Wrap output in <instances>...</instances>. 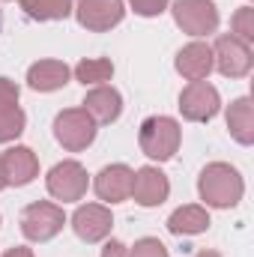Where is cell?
<instances>
[{
  "label": "cell",
  "instance_id": "1",
  "mask_svg": "<svg viewBox=\"0 0 254 257\" xmlns=\"http://www.w3.org/2000/svg\"><path fill=\"white\" fill-rule=\"evenodd\" d=\"M197 192L200 200H206V206H215V209H230L242 200L245 192V183L239 177V171L227 162H212L200 171L197 177Z\"/></svg>",
  "mask_w": 254,
  "mask_h": 257
},
{
  "label": "cell",
  "instance_id": "2",
  "mask_svg": "<svg viewBox=\"0 0 254 257\" xmlns=\"http://www.w3.org/2000/svg\"><path fill=\"white\" fill-rule=\"evenodd\" d=\"M180 141H183V128L174 117H147L141 123V135H138L141 153L156 162L174 159L180 150Z\"/></svg>",
  "mask_w": 254,
  "mask_h": 257
},
{
  "label": "cell",
  "instance_id": "3",
  "mask_svg": "<svg viewBox=\"0 0 254 257\" xmlns=\"http://www.w3.org/2000/svg\"><path fill=\"white\" fill-rule=\"evenodd\" d=\"M63 224H66L63 206L48 203V200L27 203L24 212H21V233L30 242H48V239H54L63 230Z\"/></svg>",
  "mask_w": 254,
  "mask_h": 257
},
{
  "label": "cell",
  "instance_id": "4",
  "mask_svg": "<svg viewBox=\"0 0 254 257\" xmlns=\"http://www.w3.org/2000/svg\"><path fill=\"white\" fill-rule=\"evenodd\" d=\"M54 138L69 153H81L96 141V123L84 108H66L54 117Z\"/></svg>",
  "mask_w": 254,
  "mask_h": 257
},
{
  "label": "cell",
  "instance_id": "5",
  "mask_svg": "<svg viewBox=\"0 0 254 257\" xmlns=\"http://www.w3.org/2000/svg\"><path fill=\"white\" fill-rule=\"evenodd\" d=\"M212 66L224 75V78H245L254 66V54L251 45L230 36H218L212 45Z\"/></svg>",
  "mask_w": 254,
  "mask_h": 257
},
{
  "label": "cell",
  "instance_id": "6",
  "mask_svg": "<svg viewBox=\"0 0 254 257\" xmlns=\"http://www.w3.org/2000/svg\"><path fill=\"white\" fill-rule=\"evenodd\" d=\"M174 21L189 36H209L218 27V9L212 0H177Z\"/></svg>",
  "mask_w": 254,
  "mask_h": 257
},
{
  "label": "cell",
  "instance_id": "7",
  "mask_svg": "<svg viewBox=\"0 0 254 257\" xmlns=\"http://www.w3.org/2000/svg\"><path fill=\"white\" fill-rule=\"evenodd\" d=\"M218 111H221V96L206 81H191L180 93V114L189 123H209Z\"/></svg>",
  "mask_w": 254,
  "mask_h": 257
},
{
  "label": "cell",
  "instance_id": "8",
  "mask_svg": "<svg viewBox=\"0 0 254 257\" xmlns=\"http://www.w3.org/2000/svg\"><path fill=\"white\" fill-rule=\"evenodd\" d=\"M45 186H48V194H51V197H57V200H63V203H72V200H81V197L87 194L90 180H87L84 165H78V162L69 159V162H60V165H54V168L48 171Z\"/></svg>",
  "mask_w": 254,
  "mask_h": 257
},
{
  "label": "cell",
  "instance_id": "9",
  "mask_svg": "<svg viewBox=\"0 0 254 257\" xmlns=\"http://www.w3.org/2000/svg\"><path fill=\"white\" fill-rule=\"evenodd\" d=\"M72 9L78 15V24L93 33H105V30L117 27L126 15L123 0H78Z\"/></svg>",
  "mask_w": 254,
  "mask_h": 257
},
{
  "label": "cell",
  "instance_id": "10",
  "mask_svg": "<svg viewBox=\"0 0 254 257\" xmlns=\"http://www.w3.org/2000/svg\"><path fill=\"white\" fill-rule=\"evenodd\" d=\"M114 227V218H111V209L102 206V203H84L75 209L72 215V230L78 239L84 242H102Z\"/></svg>",
  "mask_w": 254,
  "mask_h": 257
},
{
  "label": "cell",
  "instance_id": "11",
  "mask_svg": "<svg viewBox=\"0 0 254 257\" xmlns=\"http://www.w3.org/2000/svg\"><path fill=\"white\" fill-rule=\"evenodd\" d=\"M132 180H135V171L129 165H108L96 174V183L93 189L102 200L108 203H120L132 197Z\"/></svg>",
  "mask_w": 254,
  "mask_h": 257
},
{
  "label": "cell",
  "instance_id": "12",
  "mask_svg": "<svg viewBox=\"0 0 254 257\" xmlns=\"http://www.w3.org/2000/svg\"><path fill=\"white\" fill-rule=\"evenodd\" d=\"M84 111L93 117L96 126L99 123L108 126V123L120 120V114H123V96H120V90H114L108 84H99V87H93L84 96Z\"/></svg>",
  "mask_w": 254,
  "mask_h": 257
},
{
  "label": "cell",
  "instance_id": "13",
  "mask_svg": "<svg viewBox=\"0 0 254 257\" xmlns=\"http://www.w3.org/2000/svg\"><path fill=\"white\" fill-rule=\"evenodd\" d=\"M0 162H3L6 186H27L39 177V159L30 147H12L0 156Z\"/></svg>",
  "mask_w": 254,
  "mask_h": 257
},
{
  "label": "cell",
  "instance_id": "14",
  "mask_svg": "<svg viewBox=\"0 0 254 257\" xmlns=\"http://www.w3.org/2000/svg\"><path fill=\"white\" fill-rule=\"evenodd\" d=\"M168 194H171V183H168V177L159 168H141V171H135L132 197L141 206H159V203L168 200Z\"/></svg>",
  "mask_w": 254,
  "mask_h": 257
},
{
  "label": "cell",
  "instance_id": "15",
  "mask_svg": "<svg viewBox=\"0 0 254 257\" xmlns=\"http://www.w3.org/2000/svg\"><path fill=\"white\" fill-rule=\"evenodd\" d=\"M177 72L186 81H203L212 72V48L206 42H189L177 54Z\"/></svg>",
  "mask_w": 254,
  "mask_h": 257
},
{
  "label": "cell",
  "instance_id": "16",
  "mask_svg": "<svg viewBox=\"0 0 254 257\" xmlns=\"http://www.w3.org/2000/svg\"><path fill=\"white\" fill-rule=\"evenodd\" d=\"M69 66L63 60H39L27 69V84L39 93H54L69 84Z\"/></svg>",
  "mask_w": 254,
  "mask_h": 257
},
{
  "label": "cell",
  "instance_id": "17",
  "mask_svg": "<svg viewBox=\"0 0 254 257\" xmlns=\"http://www.w3.org/2000/svg\"><path fill=\"white\" fill-rule=\"evenodd\" d=\"M227 128H230V138L242 147H251L254 144V105L248 96H239L230 102L227 108Z\"/></svg>",
  "mask_w": 254,
  "mask_h": 257
},
{
  "label": "cell",
  "instance_id": "18",
  "mask_svg": "<svg viewBox=\"0 0 254 257\" xmlns=\"http://www.w3.org/2000/svg\"><path fill=\"white\" fill-rule=\"evenodd\" d=\"M206 227H209V212L197 203L174 209L171 218H168V230L177 233V236H194V233H203Z\"/></svg>",
  "mask_w": 254,
  "mask_h": 257
},
{
  "label": "cell",
  "instance_id": "19",
  "mask_svg": "<svg viewBox=\"0 0 254 257\" xmlns=\"http://www.w3.org/2000/svg\"><path fill=\"white\" fill-rule=\"evenodd\" d=\"M75 0H21V9L33 21H63Z\"/></svg>",
  "mask_w": 254,
  "mask_h": 257
},
{
  "label": "cell",
  "instance_id": "20",
  "mask_svg": "<svg viewBox=\"0 0 254 257\" xmlns=\"http://www.w3.org/2000/svg\"><path fill=\"white\" fill-rule=\"evenodd\" d=\"M75 78H78L84 87H87V84L99 87V84H105V81H111V78H114V63H111V60H105V57L81 60V63L75 66Z\"/></svg>",
  "mask_w": 254,
  "mask_h": 257
},
{
  "label": "cell",
  "instance_id": "21",
  "mask_svg": "<svg viewBox=\"0 0 254 257\" xmlns=\"http://www.w3.org/2000/svg\"><path fill=\"white\" fill-rule=\"evenodd\" d=\"M24 126H27V117H24V111H21L18 105L0 108V144L15 141V138L24 132Z\"/></svg>",
  "mask_w": 254,
  "mask_h": 257
},
{
  "label": "cell",
  "instance_id": "22",
  "mask_svg": "<svg viewBox=\"0 0 254 257\" xmlns=\"http://www.w3.org/2000/svg\"><path fill=\"white\" fill-rule=\"evenodd\" d=\"M230 27H233V36L236 39H242V42H254V9L251 6H242V9H236L233 12V18H230Z\"/></svg>",
  "mask_w": 254,
  "mask_h": 257
},
{
  "label": "cell",
  "instance_id": "23",
  "mask_svg": "<svg viewBox=\"0 0 254 257\" xmlns=\"http://www.w3.org/2000/svg\"><path fill=\"white\" fill-rule=\"evenodd\" d=\"M129 257H168V248L156 236H144L135 242V248H129Z\"/></svg>",
  "mask_w": 254,
  "mask_h": 257
},
{
  "label": "cell",
  "instance_id": "24",
  "mask_svg": "<svg viewBox=\"0 0 254 257\" xmlns=\"http://www.w3.org/2000/svg\"><path fill=\"white\" fill-rule=\"evenodd\" d=\"M129 3H132V9H135L138 15H144V18H156V15H162L165 6H168V0H129Z\"/></svg>",
  "mask_w": 254,
  "mask_h": 257
},
{
  "label": "cell",
  "instance_id": "25",
  "mask_svg": "<svg viewBox=\"0 0 254 257\" xmlns=\"http://www.w3.org/2000/svg\"><path fill=\"white\" fill-rule=\"evenodd\" d=\"M18 96H21L18 84L9 81V78H0V108H12V105H18Z\"/></svg>",
  "mask_w": 254,
  "mask_h": 257
},
{
  "label": "cell",
  "instance_id": "26",
  "mask_svg": "<svg viewBox=\"0 0 254 257\" xmlns=\"http://www.w3.org/2000/svg\"><path fill=\"white\" fill-rule=\"evenodd\" d=\"M102 257H129V248L123 242H117V239H111L105 248H102Z\"/></svg>",
  "mask_w": 254,
  "mask_h": 257
},
{
  "label": "cell",
  "instance_id": "27",
  "mask_svg": "<svg viewBox=\"0 0 254 257\" xmlns=\"http://www.w3.org/2000/svg\"><path fill=\"white\" fill-rule=\"evenodd\" d=\"M3 257H33V251H30V248H24V245H15V248H9Z\"/></svg>",
  "mask_w": 254,
  "mask_h": 257
},
{
  "label": "cell",
  "instance_id": "28",
  "mask_svg": "<svg viewBox=\"0 0 254 257\" xmlns=\"http://www.w3.org/2000/svg\"><path fill=\"white\" fill-rule=\"evenodd\" d=\"M6 189V174H3V162H0V192Z\"/></svg>",
  "mask_w": 254,
  "mask_h": 257
},
{
  "label": "cell",
  "instance_id": "29",
  "mask_svg": "<svg viewBox=\"0 0 254 257\" xmlns=\"http://www.w3.org/2000/svg\"><path fill=\"white\" fill-rule=\"evenodd\" d=\"M194 257H221V254H218V251H197Z\"/></svg>",
  "mask_w": 254,
  "mask_h": 257
},
{
  "label": "cell",
  "instance_id": "30",
  "mask_svg": "<svg viewBox=\"0 0 254 257\" xmlns=\"http://www.w3.org/2000/svg\"><path fill=\"white\" fill-rule=\"evenodd\" d=\"M0 27H3V9H0Z\"/></svg>",
  "mask_w": 254,
  "mask_h": 257
}]
</instances>
